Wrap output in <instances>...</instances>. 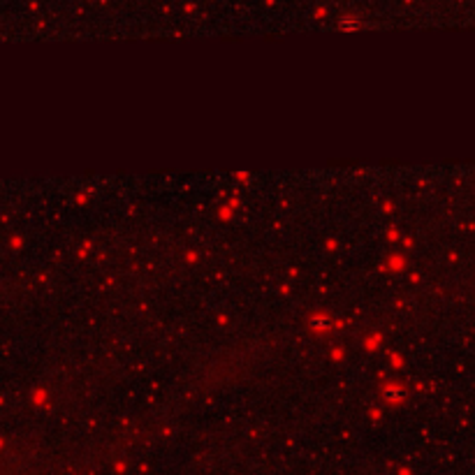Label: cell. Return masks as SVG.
Instances as JSON below:
<instances>
[{"label":"cell","instance_id":"obj_2","mask_svg":"<svg viewBox=\"0 0 475 475\" xmlns=\"http://www.w3.org/2000/svg\"><path fill=\"white\" fill-rule=\"evenodd\" d=\"M313 325L325 329V327H329V318H320V315H318V318H313Z\"/></svg>","mask_w":475,"mask_h":475},{"label":"cell","instance_id":"obj_1","mask_svg":"<svg viewBox=\"0 0 475 475\" xmlns=\"http://www.w3.org/2000/svg\"><path fill=\"white\" fill-rule=\"evenodd\" d=\"M403 394H406L403 389H394V387H392V389H387V392H385V396H387L389 401H399V399H403Z\"/></svg>","mask_w":475,"mask_h":475}]
</instances>
